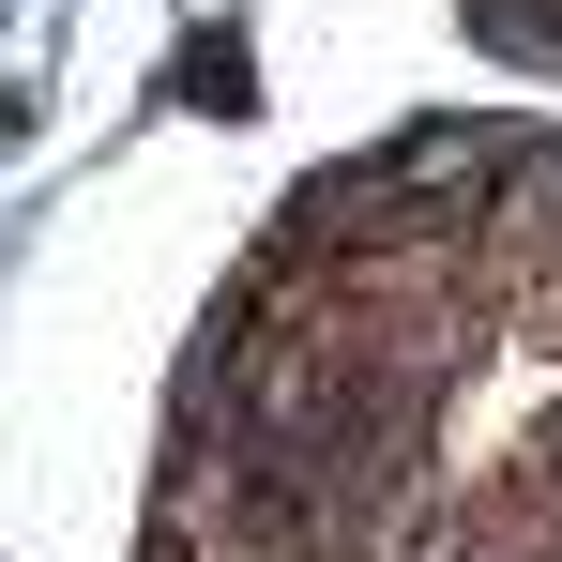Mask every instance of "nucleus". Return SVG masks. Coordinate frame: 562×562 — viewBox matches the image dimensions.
I'll list each match as a JSON object with an SVG mask.
<instances>
[{
	"label": "nucleus",
	"mask_w": 562,
	"mask_h": 562,
	"mask_svg": "<svg viewBox=\"0 0 562 562\" xmlns=\"http://www.w3.org/2000/svg\"><path fill=\"white\" fill-rule=\"evenodd\" d=\"M168 92H183V106H244V46H228V31H198L183 61H168Z\"/></svg>",
	"instance_id": "1"
}]
</instances>
